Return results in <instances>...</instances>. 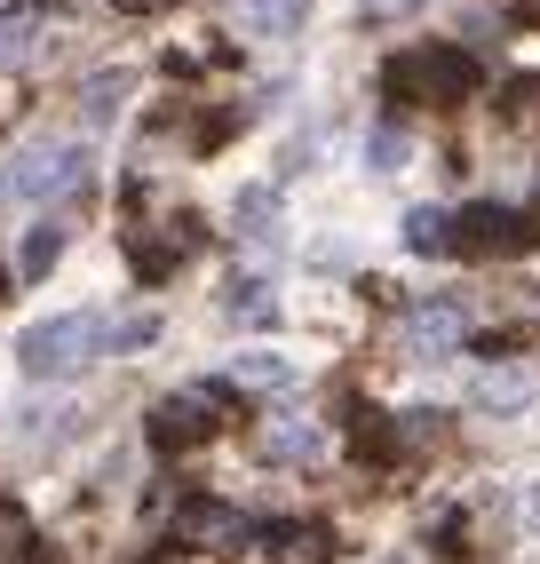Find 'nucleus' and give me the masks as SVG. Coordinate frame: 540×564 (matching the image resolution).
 Wrapping results in <instances>:
<instances>
[{
    "mask_svg": "<svg viewBox=\"0 0 540 564\" xmlns=\"http://www.w3.org/2000/svg\"><path fill=\"white\" fill-rule=\"evenodd\" d=\"M477 56L453 48V41H430V48H406L390 56V72H381V88H390V104H430V111H453L477 96Z\"/></svg>",
    "mask_w": 540,
    "mask_h": 564,
    "instance_id": "obj_1",
    "label": "nucleus"
},
{
    "mask_svg": "<svg viewBox=\"0 0 540 564\" xmlns=\"http://www.w3.org/2000/svg\"><path fill=\"white\" fill-rule=\"evenodd\" d=\"M111 350V318L104 311H64V318H41L17 334V366L41 373V382H56V373H80Z\"/></svg>",
    "mask_w": 540,
    "mask_h": 564,
    "instance_id": "obj_2",
    "label": "nucleus"
},
{
    "mask_svg": "<svg viewBox=\"0 0 540 564\" xmlns=\"http://www.w3.org/2000/svg\"><path fill=\"white\" fill-rule=\"evenodd\" d=\"M80 183H88V152L64 143V135H41L0 167V199H64V192H80Z\"/></svg>",
    "mask_w": 540,
    "mask_h": 564,
    "instance_id": "obj_3",
    "label": "nucleus"
},
{
    "mask_svg": "<svg viewBox=\"0 0 540 564\" xmlns=\"http://www.w3.org/2000/svg\"><path fill=\"white\" fill-rule=\"evenodd\" d=\"M223 430V390H175L151 405V445L160 454H183V445H207Z\"/></svg>",
    "mask_w": 540,
    "mask_h": 564,
    "instance_id": "obj_4",
    "label": "nucleus"
},
{
    "mask_svg": "<svg viewBox=\"0 0 540 564\" xmlns=\"http://www.w3.org/2000/svg\"><path fill=\"white\" fill-rule=\"evenodd\" d=\"M540 231H532V215L525 207H469V215H453V247L461 254H525Z\"/></svg>",
    "mask_w": 540,
    "mask_h": 564,
    "instance_id": "obj_5",
    "label": "nucleus"
},
{
    "mask_svg": "<svg viewBox=\"0 0 540 564\" xmlns=\"http://www.w3.org/2000/svg\"><path fill=\"white\" fill-rule=\"evenodd\" d=\"M175 541H183V549H207V556H239V549H255L262 533H255V517L223 509V501H191V509L175 517Z\"/></svg>",
    "mask_w": 540,
    "mask_h": 564,
    "instance_id": "obj_6",
    "label": "nucleus"
},
{
    "mask_svg": "<svg viewBox=\"0 0 540 564\" xmlns=\"http://www.w3.org/2000/svg\"><path fill=\"white\" fill-rule=\"evenodd\" d=\"M540 398V366L532 358H493L485 373H477V405L485 413H525Z\"/></svg>",
    "mask_w": 540,
    "mask_h": 564,
    "instance_id": "obj_7",
    "label": "nucleus"
},
{
    "mask_svg": "<svg viewBox=\"0 0 540 564\" xmlns=\"http://www.w3.org/2000/svg\"><path fill=\"white\" fill-rule=\"evenodd\" d=\"M191 247H199V223H191V215L151 223V231H136V239H128V254H136V271H143V279H168Z\"/></svg>",
    "mask_w": 540,
    "mask_h": 564,
    "instance_id": "obj_8",
    "label": "nucleus"
},
{
    "mask_svg": "<svg viewBox=\"0 0 540 564\" xmlns=\"http://www.w3.org/2000/svg\"><path fill=\"white\" fill-rule=\"evenodd\" d=\"M461 334H469V318H461V303H445V294H430V303H413V311H406V350H421V358L453 350Z\"/></svg>",
    "mask_w": 540,
    "mask_h": 564,
    "instance_id": "obj_9",
    "label": "nucleus"
},
{
    "mask_svg": "<svg viewBox=\"0 0 540 564\" xmlns=\"http://www.w3.org/2000/svg\"><path fill=\"white\" fill-rule=\"evenodd\" d=\"M262 462H318L326 454V430L311 422V413H279V422H262Z\"/></svg>",
    "mask_w": 540,
    "mask_h": 564,
    "instance_id": "obj_10",
    "label": "nucleus"
},
{
    "mask_svg": "<svg viewBox=\"0 0 540 564\" xmlns=\"http://www.w3.org/2000/svg\"><path fill=\"white\" fill-rule=\"evenodd\" d=\"M230 9H239V24L255 41H287V32L311 17V0H230Z\"/></svg>",
    "mask_w": 540,
    "mask_h": 564,
    "instance_id": "obj_11",
    "label": "nucleus"
},
{
    "mask_svg": "<svg viewBox=\"0 0 540 564\" xmlns=\"http://www.w3.org/2000/svg\"><path fill=\"white\" fill-rule=\"evenodd\" d=\"M223 318H239V326H270V318H279V294H270L262 279H230V286H223Z\"/></svg>",
    "mask_w": 540,
    "mask_h": 564,
    "instance_id": "obj_12",
    "label": "nucleus"
},
{
    "mask_svg": "<svg viewBox=\"0 0 540 564\" xmlns=\"http://www.w3.org/2000/svg\"><path fill=\"white\" fill-rule=\"evenodd\" d=\"M136 88V72H88V80H80V120L88 128H104L111 120V111H120V96Z\"/></svg>",
    "mask_w": 540,
    "mask_h": 564,
    "instance_id": "obj_13",
    "label": "nucleus"
},
{
    "mask_svg": "<svg viewBox=\"0 0 540 564\" xmlns=\"http://www.w3.org/2000/svg\"><path fill=\"white\" fill-rule=\"evenodd\" d=\"M230 382H239V390H287V382H294V358L247 350V358H230Z\"/></svg>",
    "mask_w": 540,
    "mask_h": 564,
    "instance_id": "obj_14",
    "label": "nucleus"
},
{
    "mask_svg": "<svg viewBox=\"0 0 540 564\" xmlns=\"http://www.w3.org/2000/svg\"><path fill=\"white\" fill-rule=\"evenodd\" d=\"M406 247H413V254H453V215L413 207V215H406Z\"/></svg>",
    "mask_w": 540,
    "mask_h": 564,
    "instance_id": "obj_15",
    "label": "nucleus"
},
{
    "mask_svg": "<svg viewBox=\"0 0 540 564\" xmlns=\"http://www.w3.org/2000/svg\"><path fill=\"white\" fill-rule=\"evenodd\" d=\"M0 564H41V541H32V517L0 501Z\"/></svg>",
    "mask_w": 540,
    "mask_h": 564,
    "instance_id": "obj_16",
    "label": "nucleus"
},
{
    "mask_svg": "<svg viewBox=\"0 0 540 564\" xmlns=\"http://www.w3.org/2000/svg\"><path fill=\"white\" fill-rule=\"evenodd\" d=\"M56 254H64V223H41V231L24 239V254H17V271H24V279H48V262H56Z\"/></svg>",
    "mask_w": 540,
    "mask_h": 564,
    "instance_id": "obj_17",
    "label": "nucleus"
},
{
    "mask_svg": "<svg viewBox=\"0 0 540 564\" xmlns=\"http://www.w3.org/2000/svg\"><path fill=\"white\" fill-rule=\"evenodd\" d=\"M279 541V564H326V533L318 524H287V533H270Z\"/></svg>",
    "mask_w": 540,
    "mask_h": 564,
    "instance_id": "obj_18",
    "label": "nucleus"
},
{
    "mask_svg": "<svg viewBox=\"0 0 540 564\" xmlns=\"http://www.w3.org/2000/svg\"><path fill=\"white\" fill-rule=\"evenodd\" d=\"M239 223H247V239H262L270 223H279V192H262V183H255V192H239Z\"/></svg>",
    "mask_w": 540,
    "mask_h": 564,
    "instance_id": "obj_19",
    "label": "nucleus"
},
{
    "mask_svg": "<svg viewBox=\"0 0 540 564\" xmlns=\"http://www.w3.org/2000/svg\"><path fill=\"white\" fill-rule=\"evenodd\" d=\"M24 56H32V17L9 9V17H0V64H24Z\"/></svg>",
    "mask_w": 540,
    "mask_h": 564,
    "instance_id": "obj_20",
    "label": "nucleus"
},
{
    "mask_svg": "<svg viewBox=\"0 0 540 564\" xmlns=\"http://www.w3.org/2000/svg\"><path fill=\"white\" fill-rule=\"evenodd\" d=\"M366 160H374V167H398V160H406V135H398V128H374V135H366Z\"/></svg>",
    "mask_w": 540,
    "mask_h": 564,
    "instance_id": "obj_21",
    "label": "nucleus"
},
{
    "mask_svg": "<svg viewBox=\"0 0 540 564\" xmlns=\"http://www.w3.org/2000/svg\"><path fill=\"white\" fill-rule=\"evenodd\" d=\"M358 9H366L374 24H398V17H421L430 0H358Z\"/></svg>",
    "mask_w": 540,
    "mask_h": 564,
    "instance_id": "obj_22",
    "label": "nucleus"
},
{
    "mask_svg": "<svg viewBox=\"0 0 540 564\" xmlns=\"http://www.w3.org/2000/svg\"><path fill=\"white\" fill-rule=\"evenodd\" d=\"M532 96H540V80H517V88H509V111H517V120L532 111Z\"/></svg>",
    "mask_w": 540,
    "mask_h": 564,
    "instance_id": "obj_23",
    "label": "nucleus"
},
{
    "mask_svg": "<svg viewBox=\"0 0 540 564\" xmlns=\"http://www.w3.org/2000/svg\"><path fill=\"white\" fill-rule=\"evenodd\" d=\"M128 17H151V9H175V0H120Z\"/></svg>",
    "mask_w": 540,
    "mask_h": 564,
    "instance_id": "obj_24",
    "label": "nucleus"
},
{
    "mask_svg": "<svg viewBox=\"0 0 540 564\" xmlns=\"http://www.w3.org/2000/svg\"><path fill=\"white\" fill-rule=\"evenodd\" d=\"M532 524H540V494H532Z\"/></svg>",
    "mask_w": 540,
    "mask_h": 564,
    "instance_id": "obj_25",
    "label": "nucleus"
}]
</instances>
